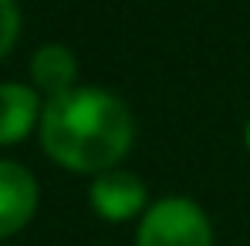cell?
<instances>
[{"mask_svg": "<svg viewBox=\"0 0 250 246\" xmlns=\"http://www.w3.org/2000/svg\"><path fill=\"white\" fill-rule=\"evenodd\" d=\"M21 38V7L17 0H0V61L14 51Z\"/></svg>", "mask_w": 250, "mask_h": 246, "instance_id": "cell-7", "label": "cell"}, {"mask_svg": "<svg viewBox=\"0 0 250 246\" xmlns=\"http://www.w3.org/2000/svg\"><path fill=\"white\" fill-rule=\"evenodd\" d=\"M78 57L68 44H41L31 57V84L47 95V98H58V95H68L78 88Z\"/></svg>", "mask_w": 250, "mask_h": 246, "instance_id": "cell-6", "label": "cell"}, {"mask_svg": "<svg viewBox=\"0 0 250 246\" xmlns=\"http://www.w3.org/2000/svg\"><path fill=\"white\" fill-rule=\"evenodd\" d=\"M38 212V179L27 165L0 159V240L21 233Z\"/></svg>", "mask_w": 250, "mask_h": 246, "instance_id": "cell-4", "label": "cell"}, {"mask_svg": "<svg viewBox=\"0 0 250 246\" xmlns=\"http://www.w3.org/2000/svg\"><path fill=\"white\" fill-rule=\"evenodd\" d=\"M135 246H213V223L200 203L166 196L139 216Z\"/></svg>", "mask_w": 250, "mask_h": 246, "instance_id": "cell-2", "label": "cell"}, {"mask_svg": "<svg viewBox=\"0 0 250 246\" xmlns=\"http://www.w3.org/2000/svg\"><path fill=\"white\" fill-rule=\"evenodd\" d=\"M41 91L34 84L0 81V145L24 142L34 125H41Z\"/></svg>", "mask_w": 250, "mask_h": 246, "instance_id": "cell-5", "label": "cell"}, {"mask_svg": "<svg viewBox=\"0 0 250 246\" xmlns=\"http://www.w3.org/2000/svg\"><path fill=\"white\" fill-rule=\"evenodd\" d=\"M88 203L95 209V216L105 219V223H128V219H135L149 209V192H146V182L135 172L115 165V169H105V172L91 175Z\"/></svg>", "mask_w": 250, "mask_h": 246, "instance_id": "cell-3", "label": "cell"}, {"mask_svg": "<svg viewBox=\"0 0 250 246\" xmlns=\"http://www.w3.org/2000/svg\"><path fill=\"white\" fill-rule=\"evenodd\" d=\"M38 135L51 162L68 172L98 175L132 152L135 118L132 108L108 88L78 84L75 91L44 101Z\"/></svg>", "mask_w": 250, "mask_h": 246, "instance_id": "cell-1", "label": "cell"}, {"mask_svg": "<svg viewBox=\"0 0 250 246\" xmlns=\"http://www.w3.org/2000/svg\"><path fill=\"white\" fill-rule=\"evenodd\" d=\"M244 142H247V149H250V118H247V125H244Z\"/></svg>", "mask_w": 250, "mask_h": 246, "instance_id": "cell-8", "label": "cell"}]
</instances>
